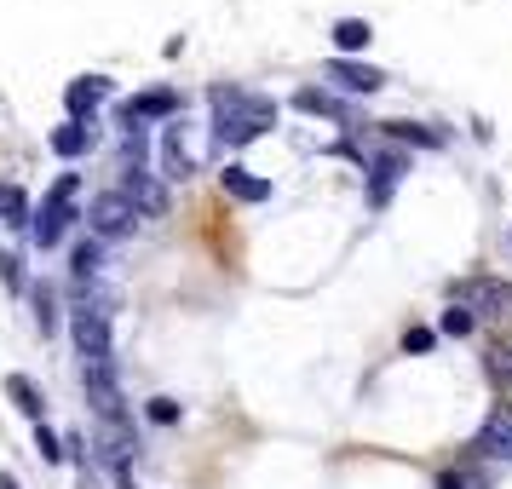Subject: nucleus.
Segmentation results:
<instances>
[{"label": "nucleus", "instance_id": "nucleus-8", "mask_svg": "<svg viewBox=\"0 0 512 489\" xmlns=\"http://www.w3.org/2000/svg\"><path fill=\"white\" fill-rule=\"evenodd\" d=\"M104 98H110V81H104V75H81V81H70V87H64V104H70V121H93Z\"/></svg>", "mask_w": 512, "mask_h": 489}, {"label": "nucleus", "instance_id": "nucleus-18", "mask_svg": "<svg viewBox=\"0 0 512 489\" xmlns=\"http://www.w3.org/2000/svg\"><path fill=\"white\" fill-rule=\"evenodd\" d=\"M6 397H12V403L35 420V426H41V415H47V397H41V386H35L29 374H6Z\"/></svg>", "mask_w": 512, "mask_h": 489}, {"label": "nucleus", "instance_id": "nucleus-13", "mask_svg": "<svg viewBox=\"0 0 512 489\" xmlns=\"http://www.w3.org/2000/svg\"><path fill=\"white\" fill-rule=\"evenodd\" d=\"M127 202H133V208H139V219H162L167 213V190L156 185V179H150V173H127Z\"/></svg>", "mask_w": 512, "mask_h": 489}, {"label": "nucleus", "instance_id": "nucleus-12", "mask_svg": "<svg viewBox=\"0 0 512 489\" xmlns=\"http://www.w3.org/2000/svg\"><path fill=\"white\" fill-rule=\"evenodd\" d=\"M87 380V403L98 409V426L104 420H127V409H121V386H116V374H81Z\"/></svg>", "mask_w": 512, "mask_h": 489}, {"label": "nucleus", "instance_id": "nucleus-17", "mask_svg": "<svg viewBox=\"0 0 512 489\" xmlns=\"http://www.w3.org/2000/svg\"><path fill=\"white\" fill-rule=\"evenodd\" d=\"M70 271L81 288H98V277H104V248H98V236H81L70 254Z\"/></svg>", "mask_w": 512, "mask_h": 489}, {"label": "nucleus", "instance_id": "nucleus-27", "mask_svg": "<svg viewBox=\"0 0 512 489\" xmlns=\"http://www.w3.org/2000/svg\"><path fill=\"white\" fill-rule=\"evenodd\" d=\"M0 282H6L12 294L24 288V259H18V254H0Z\"/></svg>", "mask_w": 512, "mask_h": 489}, {"label": "nucleus", "instance_id": "nucleus-23", "mask_svg": "<svg viewBox=\"0 0 512 489\" xmlns=\"http://www.w3.org/2000/svg\"><path fill=\"white\" fill-rule=\"evenodd\" d=\"M386 133H392V139H409V144H443V133L420 127V121H386Z\"/></svg>", "mask_w": 512, "mask_h": 489}, {"label": "nucleus", "instance_id": "nucleus-2", "mask_svg": "<svg viewBox=\"0 0 512 489\" xmlns=\"http://www.w3.org/2000/svg\"><path fill=\"white\" fill-rule=\"evenodd\" d=\"M110 317L116 300L104 288H81V300L70 311V334L81 351V374H116V340H110Z\"/></svg>", "mask_w": 512, "mask_h": 489}, {"label": "nucleus", "instance_id": "nucleus-30", "mask_svg": "<svg viewBox=\"0 0 512 489\" xmlns=\"http://www.w3.org/2000/svg\"><path fill=\"white\" fill-rule=\"evenodd\" d=\"M432 340H438L432 328H409V334H403V351H432Z\"/></svg>", "mask_w": 512, "mask_h": 489}, {"label": "nucleus", "instance_id": "nucleus-20", "mask_svg": "<svg viewBox=\"0 0 512 489\" xmlns=\"http://www.w3.org/2000/svg\"><path fill=\"white\" fill-rule=\"evenodd\" d=\"M294 110H305V116H346L323 87H300V93H294Z\"/></svg>", "mask_w": 512, "mask_h": 489}, {"label": "nucleus", "instance_id": "nucleus-21", "mask_svg": "<svg viewBox=\"0 0 512 489\" xmlns=\"http://www.w3.org/2000/svg\"><path fill=\"white\" fill-rule=\"evenodd\" d=\"M0 219H6V225H29V219H35V213H29V196H24V190L0 185Z\"/></svg>", "mask_w": 512, "mask_h": 489}, {"label": "nucleus", "instance_id": "nucleus-3", "mask_svg": "<svg viewBox=\"0 0 512 489\" xmlns=\"http://www.w3.org/2000/svg\"><path fill=\"white\" fill-rule=\"evenodd\" d=\"M449 305H466L472 317H507L512 311V282H501V277L449 282Z\"/></svg>", "mask_w": 512, "mask_h": 489}, {"label": "nucleus", "instance_id": "nucleus-7", "mask_svg": "<svg viewBox=\"0 0 512 489\" xmlns=\"http://www.w3.org/2000/svg\"><path fill=\"white\" fill-rule=\"evenodd\" d=\"M323 81H334L340 93H363V98L386 87V75L374 70V64H357V58H328V64H323Z\"/></svg>", "mask_w": 512, "mask_h": 489}, {"label": "nucleus", "instance_id": "nucleus-28", "mask_svg": "<svg viewBox=\"0 0 512 489\" xmlns=\"http://www.w3.org/2000/svg\"><path fill=\"white\" fill-rule=\"evenodd\" d=\"M489 374H495L501 386L512 380V340H507V346H495V351H489Z\"/></svg>", "mask_w": 512, "mask_h": 489}, {"label": "nucleus", "instance_id": "nucleus-22", "mask_svg": "<svg viewBox=\"0 0 512 489\" xmlns=\"http://www.w3.org/2000/svg\"><path fill=\"white\" fill-rule=\"evenodd\" d=\"M472 323H478V317H472L466 305H449V311L438 317V334H449V340H466V334H472Z\"/></svg>", "mask_w": 512, "mask_h": 489}, {"label": "nucleus", "instance_id": "nucleus-26", "mask_svg": "<svg viewBox=\"0 0 512 489\" xmlns=\"http://www.w3.org/2000/svg\"><path fill=\"white\" fill-rule=\"evenodd\" d=\"M438 489H489V478L484 472H443Z\"/></svg>", "mask_w": 512, "mask_h": 489}, {"label": "nucleus", "instance_id": "nucleus-4", "mask_svg": "<svg viewBox=\"0 0 512 489\" xmlns=\"http://www.w3.org/2000/svg\"><path fill=\"white\" fill-rule=\"evenodd\" d=\"M75 190H81V173H64V179L47 190V202H41V213H35V242H41V248L64 242V231H70V219H75L70 213Z\"/></svg>", "mask_w": 512, "mask_h": 489}, {"label": "nucleus", "instance_id": "nucleus-5", "mask_svg": "<svg viewBox=\"0 0 512 489\" xmlns=\"http://www.w3.org/2000/svg\"><path fill=\"white\" fill-rule=\"evenodd\" d=\"M87 225H93L98 242H116V236H127L139 225V208L127 202V190H104V196H93V208H87Z\"/></svg>", "mask_w": 512, "mask_h": 489}, {"label": "nucleus", "instance_id": "nucleus-29", "mask_svg": "<svg viewBox=\"0 0 512 489\" xmlns=\"http://www.w3.org/2000/svg\"><path fill=\"white\" fill-rule=\"evenodd\" d=\"M35 449H41V461H64V443L52 438L47 426H35Z\"/></svg>", "mask_w": 512, "mask_h": 489}, {"label": "nucleus", "instance_id": "nucleus-32", "mask_svg": "<svg viewBox=\"0 0 512 489\" xmlns=\"http://www.w3.org/2000/svg\"><path fill=\"white\" fill-rule=\"evenodd\" d=\"M121 489H133V478H121Z\"/></svg>", "mask_w": 512, "mask_h": 489}, {"label": "nucleus", "instance_id": "nucleus-11", "mask_svg": "<svg viewBox=\"0 0 512 489\" xmlns=\"http://www.w3.org/2000/svg\"><path fill=\"white\" fill-rule=\"evenodd\" d=\"M403 173H409V156H374V167H369V202L374 208H386V202H392V185L397 179H403Z\"/></svg>", "mask_w": 512, "mask_h": 489}, {"label": "nucleus", "instance_id": "nucleus-16", "mask_svg": "<svg viewBox=\"0 0 512 489\" xmlns=\"http://www.w3.org/2000/svg\"><path fill=\"white\" fill-rule=\"evenodd\" d=\"M93 144H98V127H93V121H64V127H52V150H58L64 162L87 156Z\"/></svg>", "mask_w": 512, "mask_h": 489}, {"label": "nucleus", "instance_id": "nucleus-9", "mask_svg": "<svg viewBox=\"0 0 512 489\" xmlns=\"http://www.w3.org/2000/svg\"><path fill=\"white\" fill-rule=\"evenodd\" d=\"M190 173H196V150L185 144V127L167 121V133H162V179H190Z\"/></svg>", "mask_w": 512, "mask_h": 489}, {"label": "nucleus", "instance_id": "nucleus-1", "mask_svg": "<svg viewBox=\"0 0 512 489\" xmlns=\"http://www.w3.org/2000/svg\"><path fill=\"white\" fill-rule=\"evenodd\" d=\"M213 104V144L225 150H242L254 144L265 127H277V98H259V93H242V87H213L208 93Z\"/></svg>", "mask_w": 512, "mask_h": 489}, {"label": "nucleus", "instance_id": "nucleus-19", "mask_svg": "<svg viewBox=\"0 0 512 489\" xmlns=\"http://www.w3.org/2000/svg\"><path fill=\"white\" fill-rule=\"evenodd\" d=\"M369 41H374L369 18H340V24H334V47H340V58H346V52H363Z\"/></svg>", "mask_w": 512, "mask_h": 489}, {"label": "nucleus", "instance_id": "nucleus-6", "mask_svg": "<svg viewBox=\"0 0 512 489\" xmlns=\"http://www.w3.org/2000/svg\"><path fill=\"white\" fill-rule=\"evenodd\" d=\"M121 121H127V127H144V121H179V93H173V87H150V93L127 98V104H121Z\"/></svg>", "mask_w": 512, "mask_h": 489}, {"label": "nucleus", "instance_id": "nucleus-24", "mask_svg": "<svg viewBox=\"0 0 512 489\" xmlns=\"http://www.w3.org/2000/svg\"><path fill=\"white\" fill-rule=\"evenodd\" d=\"M29 300H35V323H41V334H47V328L58 323V300H52V288H47V282H41V288H35Z\"/></svg>", "mask_w": 512, "mask_h": 489}, {"label": "nucleus", "instance_id": "nucleus-15", "mask_svg": "<svg viewBox=\"0 0 512 489\" xmlns=\"http://www.w3.org/2000/svg\"><path fill=\"white\" fill-rule=\"evenodd\" d=\"M98 449H104V461L121 472V466L139 455V438L127 432V420H104V426H98Z\"/></svg>", "mask_w": 512, "mask_h": 489}, {"label": "nucleus", "instance_id": "nucleus-10", "mask_svg": "<svg viewBox=\"0 0 512 489\" xmlns=\"http://www.w3.org/2000/svg\"><path fill=\"white\" fill-rule=\"evenodd\" d=\"M219 185H225V196H236V202H271V179H259V173H248L242 162H225V173H219Z\"/></svg>", "mask_w": 512, "mask_h": 489}, {"label": "nucleus", "instance_id": "nucleus-31", "mask_svg": "<svg viewBox=\"0 0 512 489\" xmlns=\"http://www.w3.org/2000/svg\"><path fill=\"white\" fill-rule=\"evenodd\" d=\"M0 489H18V478H12V472H0Z\"/></svg>", "mask_w": 512, "mask_h": 489}, {"label": "nucleus", "instance_id": "nucleus-14", "mask_svg": "<svg viewBox=\"0 0 512 489\" xmlns=\"http://www.w3.org/2000/svg\"><path fill=\"white\" fill-rule=\"evenodd\" d=\"M501 449H512V409H495V415L484 420V432L472 438V455H478V461H495Z\"/></svg>", "mask_w": 512, "mask_h": 489}, {"label": "nucleus", "instance_id": "nucleus-33", "mask_svg": "<svg viewBox=\"0 0 512 489\" xmlns=\"http://www.w3.org/2000/svg\"><path fill=\"white\" fill-rule=\"evenodd\" d=\"M507 466H512V449H507Z\"/></svg>", "mask_w": 512, "mask_h": 489}, {"label": "nucleus", "instance_id": "nucleus-25", "mask_svg": "<svg viewBox=\"0 0 512 489\" xmlns=\"http://www.w3.org/2000/svg\"><path fill=\"white\" fill-rule=\"evenodd\" d=\"M179 415H185V403H179V397H150V420H156V426H173Z\"/></svg>", "mask_w": 512, "mask_h": 489}]
</instances>
